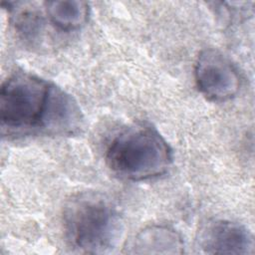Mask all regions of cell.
Instances as JSON below:
<instances>
[{
	"instance_id": "6da1fadb",
	"label": "cell",
	"mask_w": 255,
	"mask_h": 255,
	"mask_svg": "<svg viewBox=\"0 0 255 255\" xmlns=\"http://www.w3.org/2000/svg\"><path fill=\"white\" fill-rule=\"evenodd\" d=\"M64 227L71 245L81 252H113L124 234L123 220L112 201L99 192L74 195L64 209Z\"/></svg>"
},
{
	"instance_id": "7a4b0ae2",
	"label": "cell",
	"mask_w": 255,
	"mask_h": 255,
	"mask_svg": "<svg viewBox=\"0 0 255 255\" xmlns=\"http://www.w3.org/2000/svg\"><path fill=\"white\" fill-rule=\"evenodd\" d=\"M106 160L121 177L144 180L163 174L170 166L171 150L154 129L132 127L120 132L111 141Z\"/></svg>"
},
{
	"instance_id": "3957f363",
	"label": "cell",
	"mask_w": 255,
	"mask_h": 255,
	"mask_svg": "<svg viewBox=\"0 0 255 255\" xmlns=\"http://www.w3.org/2000/svg\"><path fill=\"white\" fill-rule=\"evenodd\" d=\"M51 88L52 84L29 73L18 72L10 76L3 83L0 93L2 131L42 129Z\"/></svg>"
},
{
	"instance_id": "277c9868",
	"label": "cell",
	"mask_w": 255,
	"mask_h": 255,
	"mask_svg": "<svg viewBox=\"0 0 255 255\" xmlns=\"http://www.w3.org/2000/svg\"><path fill=\"white\" fill-rule=\"evenodd\" d=\"M194 76L199 91L211 101L230 100L239 91L237 70L226 56L215 49H206L199 54Z\"/></svg>"
},
{
	"instance_id": "5b68a950",
	"label": "cell",
	"mask_w": 255,
	"mask_h": 255,
	"mask_svg": "<svg viewBox=\"0 0 255 255\" xmlns=\"http://www.w3.org/2000/svg\"><path fill=\"white\" fill-rule=\"evenodd\" d=\"M200 246L208 254H251L254 240L245 226L232 221L215 220L204 227Z\"/></svg>"
},
{
	"instance_id": "8992f818",
	"label": "cell",
	"mask_w": 255,
	"mask_h": 255,
	"mask_svg": "<svg viewBox=\"0 0 255 255\" xmlns=\"http://www.w3.org/2000/svg\"><path fill=\"white\" fill-rule=\"evenodd\" d=\"M83 126L84 118L78 103L71 95L52 84L43 131L70 135L80 132Z\"/></svg>"
},
{
	"instance_id": "52a82bcc",
	"label": "cell",
	"mask_w": 255,
	"mask_h": 255,
	"mask_svg": "<svg viewBox=\"0 0 255 255\" xmlns=\"http://www.w3.org/2000/svg\"><path fill=\"white\" fill-rule=\"evenodd\" d=\"M183 242L172 228L153 225L144 228L134 238L132 248L135 253L177 254L182 253Z\"/></svg>"
},
{
	"instance_id": "ba28073f",
	"label": "cell",
	"mask_w": 255,
	"mask_h": 255,
	"mask_svg": "<svg viewBox=\"0 0 255 255\" xmlns=\"http://www.w3.org/2000/svg\"><path fill=\"white\" fill-rule=\"evenodd\" d=\"M45 5L51 22L63 30L77 29L87 21L89 6L84 1H49Z\"/></svg>"
},
{
	"instance_id": "9c48e42d",
	"label": "cell",
	"mask_w": 255,
	"mask_h": 255,
	"mask_svg": "<svg viewBox=\"0 0 255 255\" xmlns=\"http://www.w3.org/2000/svg\"><path fill=\"white\" fill-rule=\"evenodd\" d=\"M14 25L16 30L27 40H34L41 32L42 19L35 9L20 8L15 10Z\"/></svg>"
}]
</instances>
